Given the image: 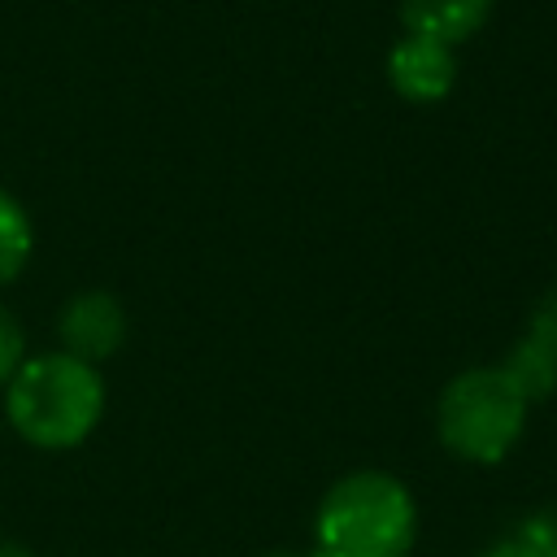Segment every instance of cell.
I'll return each instance as SVG.
<instances>
[{
  "instance_id": "obj_8",
  "label": "cell",
  "mask_w": 557,
  "mask_h": 557,
  "mask_svg": "<svg viewBox=\"0 0 557 557\" xmlns=\"http://www.w3.org/2000/svg\"><path fill=\"white\" fill-rule=\"evenodd\" d=\"M30 252H35V226L17 205V196L0 187V287H9L26 270Z\"/></svg>"
},
{
  "instance_id": "obj_4",
  "label": "cell",
  "mask_w": 557,
  "mask_h": 557,
  "mask_svg": "<svg viewBox=\"0 0 557 557\" xmlns=\"http://www.w3.org/2000/svg\"><path fill=\"white\" fill-rule=\"evenodd\" d=\"M57 339H61V352H70V357H78L87 366L109 361L122 348V339H126V309H122V300L113 292H100V287L74 292L61 305Z\"/></svg>"
},
{
  "instance_id": "obj_6",
  "label": "cell",
  "mask_w": 557,
  "mask_h": 557,
  "mask_svg": "<svg viewBox=\"0 0 557 557\" xmlns=\"http://www.w3.org/2000/svg\"><path fill=\"white\" fill-rule=\"evenodd\" d=\"M492 4L496 0H400V22L405 35H426L435 44L457 48L487 26Z\"/></svg>"
},
{
  "instance_id": "obj_3",
  "label": "cell",
  "mask_w": 557,
  "mask_h": 557,
  "mask_svg": "<svg viewBox=\"0 0 557 557\" xmlns=\"http://www.w3.org/2000/svg\"><path fill=\"white\" fill-rule=\"evenodd\" d=\"M527 400L500 366H470L453 374L435 400L440 444L470 466H496L527 431Z\"/></svg>"
},
{
  "instance_id": "obj_1",
  "label": "cell",
  "mask_w": 557,
  "mask_h": 557,
  "mask_svg": "<svg viewBox=\"0 0 557 557\" xmlns=\"http://www.w3.org/2000/svg\"><path fill=\"white\" fill-rule=\"evenodd\" d=\"M4 418L39 453L78 448L104 418L100 366H87L61 348L26 357L4 383Z\"/></svg>"
},
{
  "instance_id": "obj_11",
  "label": "cell",
  "mask_w": 557,
  "mask_h": 557,
  "mask_svg": "<svg viewBox=\"0 0 557 557\" xmlns=\"http://www.w3.org/2000/svg\"><path fill=\"white\" fill-rule=\"evenodd\" d=\"M22 361H26V335H22L17 318L0 305V392H4V383L17 374Z\"/></svg>"
},
{
  "instance_id": "obj_10",
  "label": "cell",
  "mask_w": 557,
  "mask_h": 557,
  "mask_svg": "<svg viewBox=\"0 0 557 557\" xmlns=\"http://www.w3.org/2000/svg\"><path fill=\"white\" fill-rule=\"evenodd\" d=\"M548 361H553V370H557V287L553 292H544L540 300H535V309H531V318H527V331H522Z\"/></svg>"
},
{
  "instance_id": "obj_2",
  "label": "cell",
  "mask_w": 557,
  "mask_h": 557,
  "mask_svg": "<svg viewBox=\"0 0 557 557\" xmlns=\"http://www.w3.org/2000/svg\"><path fill=\"white\" fill-rule=\"evenodd\" d=\"M418 540L413 492L387 470L335 479L313 513V553L322 557H409Z\"/></svg>"
},
{
  "instance_id": "obj_5",
  "label": "cell",
  "mask_w": 557,
  "mask_h": 557,
  "mask_svg": "<svg viewBox=\"0 0 557 557\" xmlns=\"http://www.w3.org/2000/svg\"><path fill=\"white\" fill-rule=\"evenodd\" d=\"M387 83L409 104H440L457 87V52L426 35H400L387 52Z\"/></svg>"
},
{
  "instance_id": "obj_12",
  "label": "cell",
  "mask_w": 557,
  "mask_h": 557,
  "mask_svg": "<svg viewBox=\"0 0 557 557\" xmlns=\"http://www.w3.org/2000/svg\"><path fill=\"white\" fill-rule=\"evenodd\" d=\"M0 557H35L26 544H17V540H0Z\"/></svg>"
},
{
  "instance_id": "obj_13",
  "label": "cell",
  "mask_w": 557,
  "mask_h": 557,
  "mask_svg": "<svg viewBox=\"0 0 557 557\" xmlns=\"http://www.w3.org/2000/svg\"><path fill=\"white\" fill-rule=\"evenodd\" d=\"M265 557H322V553H313V548H274Z\"/></svg>"
},
{
  "instance_id": "obj_9",
  "label": "cell",
  "mask_w": 557,
  "mask_h": 557,
  "mask_svg": "<svg viewBox=\"0 0 557 557\" xmlns=\"http://www.w3.org/2000/svg\"><path fill=\"white\" fill-rule=\"evenodd\" d=\"M500 370H505V379L522 392V400H527V405L548 400V396L557 392V370H553V361H548V357H544L527 335L505 352Z\"/></svg>"
},
{
  "instance_id": "obj_7",
  "label": "cell",
  "mask_w": 557,
  "mask_h": 557,
  "mask_svg": "<svg viewBox=\"0 0 557 557\" xmlns=\"http://www.w3.org/2000/svg\"><path fill=\"white\" fill-rule=\"evenodd\" d=\"M479 557H557V505L513 518L492 544L479 548Z\"/></svg>"
}]
</instances>
